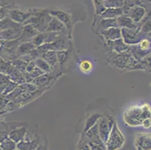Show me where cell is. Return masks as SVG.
<instances>
[{
	"label": "cell",
	"mask_w": 151,
	"mask_h": 150,
	"mask_svg": "<svg viewBox=\"0 0 151 150\" xmlns=\"http://www.w3.org/2000/svg\"><path fill=\"white\" fill-rule=\"evenodd\" d=\"M36 9H31V10H21L18 8H13L10 9L9 12V17L15 23L21 25L24 23L31 17Z\"/></svg>",
	"instance_id": "5b68a950"
},
{
	"label": "cell",
	"mask_w": 151,
	"mask_h": 150,
	"mask_svg": "<svg viewBox=\"0 0 151 150\" xmlns=\"http://www.w3.org/2000/svg\"><path fill=\"white\" fill-rule=\"evenodd\" d=\"M9 8L8 6L3 7V8H0V20H3L7 16L9 17Z\"/></svg>",
	"instance_id": "e575fe53"
},
{
	"label": "cell",
	"mask_w": 151,
	"mask_h": 150,
	"mask_svg": "<svg viewBox=\"0 0 151 150\" xmlns=\"http://www.w3.org/2000/svg\"><path fill=\"white\" fill-rule=\"evenodd\" d=\"M35 46L32 43V41L27 42H21L17 49V53L20 56L26 54H29L34 49H35Z\"/></svg>",
	"instance_id": "ffe728a7"
},
{
	"label": "cell",
	"mask_w": 151,
	"mask_h": 150,
	"mask_svg": "<svg viewBox=\"0 0 151 150\" xmlns=\"http://www.w3.org/2000/svg\"><path fill=\"white\" fill-rule=\"evenodd\" d=\"M148 35H149V37H150L151 38V32L150 33H148Z\"/></svg>",
	"instance_id": "ab89813d"
},
{
	"label": "cell",
	"mask_w": 151,
	"mask_h": 150,
	"mask_svg": "<svg viewBox=\"0 0 151 150\" xmlns=\"http://www.w3.org/2000/svg\"><path fill=\"white\" fill-rule=\"evenodd\" d=\"M108 44L112 47V49L118 53H123L125 52L129 51L130 46L125 44L122 38L113 41H108Z\"/></svg>",
	"instance_id": "ac0fdd59"
},
{
	"label": "cell",
	"mask_w": 151,
	"mask_h": 150,
	"mask_svg": "<svg viewBox=\"0 0 151 150\" xmlns=\"http://www.w3.org/2000/svg\"><path fill=\"white\" fill-rule=\"evenodd\" d=\"M116 23L120 28L137 29L136 23L133 22L126 14H122L116 18Z\"/></svg>",
	"instance_id": "9a60e30c"
},
{
	"label": "cell",
	"mask_w": 151,
	"mask_h": 150,
	"mask_svg": "<svg viewBox=\"0 0 151 150\" xmlns=\"http://www.w3.org/2000/svg\"><path fill=\"white\" fill-rule=\"evenodd\" d=\"M26 134H27V128L25 127L17 128L9 132V137L14 143L18 144L22 140H23Z\"/></svg>",
	"instance_id": "e0dca14e"
},
{
	"label": "cell",
	"mask_w": 151,
	"mask_h": 150,
	"mask_svg": "<svg viewBox=\"0 0 151 150\" xmlns=\"http://www.w3.org/2000/svg\"><path fill=\"white\" fill-rule=\"evenodd\" d=\"M125 144V137L118 128L116 122L110 131L109 136L105 143L106 150H118L121 149Z\"/></svg>",
	"instance_id": "277c9868"
},
{
	"label": "cell",
	"mask_w": 151,
	"mask_h": 150,
	"mask_svg": "<svg viewBox=\"0 0 151 150\" xmlns=\"http://www.w3.org/2000/svg\"><path fill=\"white\" fill-rule=\"evenodd\" d=\"M142 126L145 128H149L151 127V119L150 118H147L142 122Z\"/></svg>",
	"instance_id": "74e56055"
},
{
	"label": "cell",
	"mask_w": 151,
	"mask_h": 150,
	"mask_svg": "<svg viewBox=\"0 0 151 150\" xmlns=\"http://www.w3.org/2000/svg\"><path fill=\"white\" fill-rule=\"evenodd\" d=\"M37 68H38L40 70H42L44 73H50L51 72V66L43 58L39 57L34 60Z\"/></svg>",
	"instance_id": "cb8c5ba5"
},
{
	"label": "cell",
	"mask_w": 151,
	"mask_h": 150,
	"mask_svg": "<svg viewBox=\"0 0 151 150\" xmlns=\"http://www.w3.org/2000/svg\"><path fill=\"white\" fill-rule=\"evenodd\" d=\"M99 29L101 30L108 29L113 27H119L116 23V19H111V18H101L99 24Z\"/></svg>",
	"instance_id": "7402d4cb"
},
{
	"label": "cell",
	"mask_w": 151,
	"mask_h": 150,
	"mask_svg": "<svg viewBox=\"0 0 151 150\" xmlns=\"http://www.w3.org/2000/svg\"><path fill=\"white\" fill-rule=\"evenodd\" d=\"M66 27L60 20L52 16V19L49 23L47 28L45 32H63L64 30H65Z\"/></svg>",
	"instance_id": "5bb4252c"
},
{
	"label": "cell",
	"mask_w": 151,
	"mask_h": 150,
	"mask_svg": "<svg viewBox=\"0 0 151 150\" xmlns=\"http://www.w3.org/2000/svg\"><path fill=\"white\" fill-rule=\"evenodd\" d=\"M0 148L2 150H15L17 149V144L9 137H7L2 142L0 143Z\"/></svg>",
	"instance_id": "4316f807"
},
{
	"label": "cell",
	"mask_w": 151,
	"mask_h": 150,
	"mask_svg": "<svg viewBox=\"0 0 151 150\" xmlns=\"http://www.w3.org/2000/svg\"><path fill=\"white\" fill-rule=\"evenodd\" d=\"M96 14L100 15L106 9L104 6V0H93Z\"/></svg>",
	"instance_id": "1f68e13d"
},
{
	"label": "cell",
	"mask_w": 151,
	"mask_h": 150,
	"mask_svg": "<svg viewBox=\"0 0 151 150\" xmlns=\"http://www.w3.org/2000/svg\"><path fill=\"white\" fill-rule=\"evenodd\" d=\"M149 50H150V53H151V41H150V49H149Z\"/></svg>",
	"instance_id": "f35d334b"
},
{
	"label": "cell",
	"mask_w": 151,
	"mask_h": 150,
	"mask_svg": "<svg viewBox=\"0 0 151 150\" xmlns=\"http://www.w3.org/2000/svg\"><path fill=\"white\" fill-rule=\"evenodd\" d=\"M39 32L37 31L31 24H24L22 27L21 35L19 38V41L21 42L30 41Z\"/></svg>",
	"instance_id": "8fae6325"
},
{
	"label": "cell",
	"mask_w": 151,
	"mask_h": 150,
	"mask_svg": "<svg viewBox=\"0 0 151 150\" xmlns=\"http://www.w3.org/2000/svg\"><path fill=\"white\" fill-rule=\"evenodd\" d=\"M32 43L35 46V47L42 46L44 44H45V38L44 32H39L32 39Z\"/></svg>",
	"instance_id": "83f0119b"
},
{
	"label": "cell",
	"mask_w": 151,
	"mask_h": 150,
	"mask_svg": "<svg viewBox=\"0 0 151 150\" xmlns=\"http://www.w3.org/2000/svg\"><path fill=\"white\" fill-rule=\"evenodd\" d=\"M17 150H20V149H17Z\"/></svg>",
	"instance_id": "7bdbcfd3"
},
{
	"label": "cell",
	"mask_w": 151,
	"mask_h": 150,
	"mask_svg": "<svg viewBox=\"0 0 151 150\" xmlns=\"http://www.w3.org/2000/svg\"><path fill=\"white\" fill-rule=\"evenodd\" d=\"M77 150H91V148L89 146L87 140H86L84 134H83L81 136L80 140H79V142H78Z\"/></svg>",
	"instance_id": "f546056e"
},
{
	"label": "cell",
	"mask_w": 151,
	"mask_h": 150,
	"mask_svg": "<svg viewBox=\"0 0 151 150\" xmlns=\"http://www.w3.org/2000/svg\"><path fill=\"white\" fill-rule=\"evenodd\" d=\"M51 19L52 15L49 11L36 9L34 14L24 24H31L37 31L44 32L46 31Z\"/></svg>",
	"instance_id": "7a4b0ae2"
},
{
	"label": "cell",
	"mask_w": 151,
	"mask_h": 150,
	"mask_svg": "<svg viewBox=\"0 0 151 150\" xmlns=\"http://www.w3.org/2000/svg\"><path fill=\"white\" fill-rule=\"evenodd\" d=\"M35 68H36V65H35V61H32L30 62L27 63V66H26V71H27V73H30L31 71H33Z\"/></svg>",
	"instance_id": "d590c367"
},
{
	"label": "cell",
	"mask_w": 151,
	"mask_h": 150,
	"mask_svg": "<svg viewBox=\"0 0 151 150\" xmlns=\"http://www.w3.org/2000/svg\"><path fill=\"white\" fill-rule=\"evenodd\" d=\"M50 14L53 17L58 19L59 20L62 22L65 25L67 29L70 30L71 29V18L70 14H68L66 12H64L63 11L60 10H51L49 11Z\"/></svg>",
	"instance_id": "7c38bea8"
},
{
	"label": "cell",
	"mask_w": 151,
	"mask_h": 150,
	"mask_svg": "<svg viewBox=\"0 0 151 150\" xmlns=\"http://www.w3.org/2000/svg\"><path fill=\"white\" fill-rule=\"evenodd\" d=\"M150 41L151 39H148V38H144V39L141 40L138 42V44L137 45L138 47L143 52H145L146 54H147V51L149 50L150 47Z\"/></svg>",
	"instance_id": "f1b7e54d"
},
{
	"label": "cell",
	"mask_w": 151,
	"mask_h": 150,
	"mask_svg": "<svg viewBox=\"0 0 151 150\" xmlns=\"http://www.w3.org/2000/svg\"><path fill=\"white\" fill-rule=\"evenodd\" d=\"M139 62L141 63L143 69L151 70V53H150L145 55Z\"/></svg>",
	"instance_id": "4dcf8cb0"
},
{
	"label": "cell",
	"mask_w": 151,
	"mask_h": 150,
	"mask_svg": "<svg viewBox=\"0 0 151 150\" xmlns=\"http://www.w3.org/2000/svg\"><path fill=\"white\" fill-rule=\"evenodd\" d=\"M101 35L108 41H116L122 38L121 29L120 27H113L105 30H101Z\"/></svg>",
	"instance_id": "4fadbf2b"
},
{
	"label": "cell",
	"mask_w": 151,
	"mask_h": 150,
	"mask_svg": "<svg viewBox=\"0 0 151 150\" xmlns=\"http://www.w3.org/2000/svg\"><path fill=\"white\" fill-rule=\"evenodd\" d=\"M101 116H102L99 113H95L90 116V117L86 119V123H85L84 126V129H83V133L87 131L89 129H90L93 126H94L98 122V121L99 120V119Z\"/></svg>",
	"instance_id": "603a6c76"
},
{
	"label": "cell",
	"mask_w": 151,
	"mask_h": 150,
	"mask_svg": "<svg viewBox=\"0 0 151 150\" xmlns=\"http://www.w3.org/2000/svg\"><path fill=\"white\" fill-rule=\"evenodd\" d=\"M114 123V121H113L111 119L102 117V116L98 121L99 134V137L101 141L105 144L107 142L110 131L113 127Z\"/></svg>",
	"instance_id": "8992f818"
},
{
	"label": "cell",
	"mask_w": 151,
	"mask_h": 150,
	"mask_svg": "<svg viewBox=\"0 0 151 150\" xmlns=\"http://www.w3.org/2000/svg\"><path fill=\"white\" fill-rule=\"evenodd\" d=\"M142 32L147 33H150L151 32V20H148L145 23V24L142 27Z\"/></svg>",
	"instance_id": "8d00e7d4"
},
{
	"label": "cell",
	"mask_w": 151,
	"mask_h": 150,
	"mask_svg": "<svg viewBox=\"0 0 151 150\" xmlns=\"http://www.w3.org/2000/svg\"><path fill=\"white\" fill-rule=\"evenodd\" d=\"M67 57V51L66 50H61V51H57V58H58V62L63 64V62L65 61Z\"/></svg>",
	"instance_id": "836d02e7"
},
{
	"label": "cell",
	"mask_w": 151,
	"mask_h": 150,
	"mask_svg": "<svg viewBox=\"0 0 151 150\" xmlns=\"http://www.w3.org/2000/svg\"><path fill=\"white\" fill-rule=\"evenodd\" d=\"M22 27L18 28H12L0 31V40L1 41H14L19 39L21 35Z\"/></svg>",
	"instance_id": "9c48e42d"
},
{
	"label": "cell",
	"mask_w": 151,
	"mask_h": 150,
	"mask_svg": "<svg viewBox=\"0 0 151 150\" xmlns=\"http://www.w3.org/2000/svg\"><path fill=\"white\" fill-rule=\"evenodd\" d=\"M112 64L117 68L120 69H126V68H140L143 69L141 63L134 59V56L128 52L123 53H119L117 56H114L111 61Z\"/></svg>",
	"instance_id": "3957f363"
},
{
	"label": "cell",
	"mask_w": 151,
	"mask_h": 150,
	"mask_svg": "<svg viewBox=\"0 0 151 150\" xmlns=\"http://www.w3.org/2000/svg\"><path fill=\"white\" fill-rule=\"evenodd\" d=\"M79 69L83 74H89L93 69V64L90 60H82L79 64Z\"/></svg>",
	"instance_id": "d4e9b609"
},
{
	"label": "cell",
	"mask_w": 151,
	"mask_h": 150,
	"mask_svg": "<svg viewBox=\"0 0 151 150\" xmlns=\"http://www.w3.org/2000/svg\"><path fill=\"white\" fill-rule=\"evenodd\" d=\"M148 1H150V2H151V0H148Z\"/></svg>",
	"instance_id": "b9f144b4"
},
{
	"label": "cell",
	"mask_w": 151,
	"mask_h": 150,
	"mask_svg": "<svg viewBox=\"0 0 151 150\" xmlns=\"http://www.w3.org/2000/svg\"><path fill=\"white\" fill-rule=\"evenodd\" d=\"M135 23L141 21L145 16V9L140 5H134L129 9L126 14Z\"/></svg>",
	"instance_id": "30bf717a"
},
{
	"label": "cell",
	"mask_w": 151,
	"mask_h": 150,
	"mask_svg": "<svg viewBox=\"0 0 151 150\" xmlns=\"http://www.w3.org/2000/svg\"><path fill=\"white\" fill-rule=\"evenodd\" d=\"M87 140V139H86ZM88 142L89 146L91 148V150H106V147H105V144H95V143Z\"/></svg>",
	"instance_id": "d6a6232c"
},
{
	"label": "cell",
	"mask_w": 151,
	"mask_h": 150,
	"mask_svg": "<svg viewBox=\"0 0 151 150\" xmlns=\"http://www.w3.org/2000/svg\"><path fill=\"white\" fill-rule=\"evenodd\" d=\"M147 118L151 119V107L148 104H144L142 107H130L123 114L125 123L132 127L141 126L143 121Z\"/></svg>",
	"instance_id": "6da1fadb"
},
{
	"label": "cell",
	"mask_w": 151,
	"mask_h": 150,
	"mask_svg": "<svg viewBox=\"0 0 151 150\" xmlns=\"http://www.w3.org/2000/svg\"><path fill=\"white\" fill-rule=\"evenodd\" d=\"M134 145L137 150H151V134H138Z\"/></svg>",
	"instance_id": "ba28073f"
},
{
	"label": "cell",
	"mask_w": 151,
	"mask_h": 150,
	"mask_svg": "<svg viewBox=\"0 0 151 150\" xmlns=\"http://www.w3.org/2000/svg\"><path fill=\"white\" fill-rule=\"evenodd\" d=\"M123 8H106L101 14L99 15L101 18H111L116 19L118 17L123 14Z\"/></svg>",
	"instance_id": "2e32d148"
},
{
	"label": "cell",
	"mask_w": 151,
	"mask_h": 150,
	"mask_svg": "<svg viewBox=\"0 0 151 150\" xmlns=\"http://www.w3.org/2000/svg\"><path fill=\"white\" fill-rule=\"evenodd\" d=\"M121 29L122 39L124 41V43L129 46H132L138 44L140 41L138 39V30L137 29Z\"/></svg>",
	"instance_id": "52a82bcc"
},
{
	"label": "cell",
	"mask_w": 151,
	"mask_h": 150,
	"mask_svg": "<svg viewBox=\"0 0 151 150\" xmlns=\"http://www.w3.org/2000/svg\"><path fill=\"white\" fill-rule=\"evenodd\" d=\"M2 46V41H1V40H0V47Z\"/></svg>",
	"instance_id": "60d3db41"
},
{
	"label": "cell",
	"mask_w": 151,
	"mask_h": 150,
	"mask_svg": "<svg viewBox=\"0 0 151 150\" xmlns=\"http://www.w3.org/2000/svg\"><path fill=\"white\" fill-rule=\"evenodd\" d=\"M42 58L48 63L50 66H55L58 63V58H57V51H47L46 53H44L42 55Z\"/></svg>",
	"instance_id": "44dd1931"
},
{
	"label": "cell",
	"mask_w": 151,
	"mask_h": 150,
	"mask_svg": "<svg viewBox=\"0 0 151 150\" xmlns=\"http://www.w3.org/2000/svg\"><path fill=\"white\" fill-rule=\"evenodd\" d=\"M51 79L52 76L50 73H45L40 76H38V78H35L32 80V83L36 87H45L48 85Z\"/></svg>",
	"instance_id": "d6986e66"
},
{
	"label": "cell",
	"mask_w": 151,
	"mask_h": 150,
	"mask_svg": "<svg viewBox=\"0 0 151 150\" xmlns=\"http://www.w3.org/2000/svg\"><path fill=\"white\" fill-rule=\"evenodd\" d=\"M126 0H104V6L108 8H123Z\"/></svg>",
	"instance_id": "484cf974"
}]
</instances>
